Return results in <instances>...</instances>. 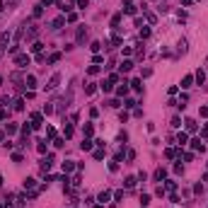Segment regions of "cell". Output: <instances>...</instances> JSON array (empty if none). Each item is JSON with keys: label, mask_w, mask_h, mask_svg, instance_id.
Listing matches in <instances>:
<instances>
[{"label": "cell", "mask_w": 208, "mask_h": 208, "mask_svg": "<svg viewBox=\"0 0 208 208\" xmlns=\"http://www.w3.org/2000/svg\"><path fill=\"white\" fill-rule=\"evenodd\" d=\"M58 58H61V53H51V56H49V63H58Z\"/></svg>", "instance_id": "d4e9b609"}, {"label": "cell", "mask_w": 208, "mask_h": 208, "mask_svg": "<svg viewBox=\"0 0 208 208\" xmlns=\"http://www.w3.org/2000/svg\"><path fill=\"white\" fill-rule=\"evenodd\" d=\"M73 170H75V165H73L70 160H68V162H63V172H65V174H68V172H73Z\"/></svg>", "instance_id": "e0dca14e"}, {"label": "cell", "mask_w": 208, "mask_h": 208, "mask_svg": "<svg viewBox=\"0 0 208 208\" xmlns=\"http://www.w3.org/2000/svg\"><path fill=\"white\" fill-rule=\"evenodd\" d=\"M109 82H111V85L119 82V75H116V73H111V75H109Z\"/></svg>", "instance_id": "60d3db41"}, {"label": "cell", "mask_w": 208, "mask_h": 208, "mask_svg": "<svg viewBox=\"0 0 208 208\" xmlns=\"http://www.w3.org/2000/svg\"><path fill=\"white\" fill-rule=\"evenodd\" d=\"M0 186H3V177H0Z\"/></svg>", "instance_id": "681fc988"}, {"label": "cell", "mask_w": 208, "mask_h": 208, "mask_svg": "<svg viewBox=\"0 0 208 208\" xmlns=\"http://www.w3.org/2000/svg\"><path fill=\"white\" fill-rule=\"evenodd\" d=\"M44 114H46V116H49V114H53V106H51V104H46V106H44Z\"/></svg>", "instance_id": "b9f144b4"}, {"label": "cell", "mask_w": 208, "mask_h": 208, "mask_svg": "<svg viewBox=\"0 0 208 208\" xmlns=\"http://www.w3.org/2000/svg\"><path fill=\"white\" fill-rule=\"evenodd\" d=\"M124 106H126V109H131V106H136V102H133V99H126Z\"/></svg>", "instance_id": "74e56055"}, {"label": "cell", "mask_w": 208, "mask_h": 208, "mask_svg": "<svg viewBox=\"0 0 208 208\" xmlns=\"http://www.w3.org/2000/svg\"><path fill=\"white\" fill-rule=\"evenodd\" d=\"M85 39H87V32L80 29V32H78V44H85Z\"/></svg>", "instance_id": "2e32d148"}, {"label": "cell", "mask_w": 208, "mask_h": 208, "mask_svg": "<svg viewBox=\"0 0 208 208\" xmlns=\"http://www.w3.org/2000/svg\"><path fill=\"white\" fill-rule=\"evenodd\" d=\"M58 82H61V73H53L51 80H49V85H46V90H56Z\"/></svg>", "instance_id": "7a4b0ae2"}, {"label": "cell", "mask_w": 208, "mask_h": 208, "mask_svg": "<svg viewBox=\"0 0 208 208\" xmlns=\"http://www.w3.org/2000/svg\"><path fill=\"white\" fill-rule=\"evenodd\" d=\"M15 109H17V111L24 109V102H22V99H17V102H15Z\"/></svg>", "instance_id": "d6a6232c"}, {"label": "cell", "mask_w": 208, "mask_h": 208, "mask_svg": "<svg viewBox=\"0 0 208 208\" xmlns=\"http://www.w3.org/2000/svg\"><path fill=\"white\" fill-rule=\"evenodd\" d=\"M186 140H189V133H179V136H177V143L179 145H186Z\"/></svg>", "instance_id": "4fadbf2b"}, {"label": "cell", "mask_w": 208, "mask_h": 208, "mask_svg": "<svg viewBox=\"0 0 208 208\" xmlns=\"http://www.w3.org/2000/svg\"><path fill=\"white\" fill-rule=\"evenodd\" d=\"M102 90H104V92H111V82H109V80H106V82H102Z\"/></svg>", "instance_id": "836d02e7"}, {"label": "cell", "mask_w": 208, "mask_h": 208, "mask_svg": "<svg viewBox=\"0 0 208 208\" xmlns=\"http://www.w3.org/2000/svg\"><path fill=\"white\" fill-rule=\"evenodd\" d=\"M92 133H95V126H92V124H85V136H92Z\"/></svg>", "instance_id": "7402d4cb"}, {"label": "cell", "mask_w": 208, "mask_h": 208, "mask_svg": "<svg viewBox=\"0 0 208 208\" xmlns=\"http://www.w3.org/2000/svg\"><path fill=\"white\" fill-rule=\"evenodd\" d=\"M140 203H143V208L150 203V196H148V194H143V196H140Z\"/></svg>", "instance_id": "83f0119b"}, {"label": "cell", "mask_w": 208, "mask_h": 208, "mask_svg": "<svg viewBox=\"0 0 208 208\" xmlns=\"http://www.w3.org/2000/svg\"><path fill=\"white\" fill-rule=\"evenodd\" d=\"M186 133H196V128H198V126H196V121H194V119H186Z\"/></svg>", "instance_id": "8992f818"}, {"label": "cell", "mask_w": 208, "mask_h": 208, "mask_svg": "<svg viewBox=\"0 0 208 208\" xmlns=\"http://www.w3.org/2000/svg\"><path fill=\"white\" fill-rule=\"evenodd\" d=\"M119 22H121V15H114V17H111V27H116Z\"/></svg>", "instance_id": "1f68e13d"}, {"label": "cell", "mask_w": 208, "mask_h": 208, "mask_svg": "<svg viewBox=\"0 0 208 208\" xmlns=\"http://www.w3.org/2000/svg\"><path fill=\"white\" fill-rule=\"evenodd\" d=\"M167 189L174 191V189H177V182H172V179H170V182H167Z\"/></svg>", "instance_id": "f35d334b"}, {"label": "cell", "mask_w": 208, "mask_h": 208, "mask_svg": "<svg viewBox=\"0 0 208 208\" xmlns=\"http://www.w3.org/2000/svg\"><path fill=\"white\" fill-rule=\"evenodd\" d=\"M0 85H3V78H0Z\"/></svg>", "instance_id": "f907efd6"}, {"label": "cell", "mask_w": 208, "mask_h": 208, "mask_svg": "<svg viewBox=\"0 0 208 208\" xmlns=\"http://www.w3.org/2000/svg\"><path fill=\"white\" fill-rule=\"evenodd\" d=\"M109 170H111V172H116V170H119V162H116V160H114V162H109Z\"/></svg>", "instance_id": "7bdbcfd3"}, {"label": "cell", "mask_w": 208, "mask_h": 208, "mask_svg": "<svg viewBox=\"0 0 208 208\" xmlns=\"http://www.w3.org/2000/svg\"><path fill=\"white\" fill-rule=\"evenodd\" d=\"M201 136H203V138H208V126H206L203 131H201Z\"/></svg>", "instance_id": "7dc6e473"}, {"label": "cell", "mask_w": 208, "mask_h": 208, "mask_svg": "<svg viewBox=\"0 0 208 208\" xmlns=\"http://www.w3.org/2000/svg\"><path fill=\"white\" fill-rule=\"evenodd\" d=\"M201 116H208V106H201Z\"/></svg>", "instance_id": "f6af8a7d"}, {"label": "cell", "mask_w": 208, "mask_h": 208, "mask_svg": "<svg viewBox=\"0 0 208 208\" xmlns=\"http://www.w3.org/2000/svg\"><path fill=\"white\" fill-rule=\"evenodd\" d=\"M63 24H65V19H63V17H56V19L51 22V27H53V29H61Z\"/></svg>", "instance_id": "8fae6325"}, {"label": "cell", "mask_w": 208, "mask_h": 208, "mask_svg": "<svg viewBox=\"0 0 208 208\" xmlns=\"http://www.w3.org/2000/svg\"><path fill=\"white\" fill-rule=\"evenodd\" d=\"M87 73H90V75H97L99 68H97V65H90V70H87Z\"/></svg>", "instance_id": "8d00e7d4"}, {"label": "cell", "mask_w": 208, "mask_h": 208, "mask_svg": "<svg viewBox=\"0 0 208 208\" xmlns=\"http://www.w3.org/2000/svg\"><path fill=\"white\" fill-rule=\"evenodd\" d=\"M114 198H116V201H121V198H124V191H121V189H119V191H114Z\"/></svg>", "instance_id": "d590c367"}, {"label": "cell", "mask_w": 208, "mask_h": 208, "mask_svg": "<svg viewBox=\"0 0 208 208\" xmlns=\"http://www.w3.org/2000/svg\"><path fill=\"white\" fill-rule=\"evenodd\" d=\"M194 80H196L198 85H203V82H206V73H203V70H196V75H194Z\"/></svg>", "instance_id": "30bf717a"}, {"label": "cell", "mask_w": 208, "mask_h": 208, "mask_svg": "<svg viewBox=\"0 0 208 208\" xmlns=\"http://www.w3.org/2000/svg\"><path fill=\"white\" fill-rule=\"evenodd\" d=\"M41 121H44V114H32V131L41 128Z\"/></svg>", "instance_id": "3957f363"}, {"label": "cell", "mask_w": 208, "mask_h": 208, "mask_svg": "<svg viewBox=\"0 0 208 208\" xmlns=\"http://www.w3.org/2000/svg\"><path fill=\"white\" fill-rule=\"evenodd\" d=\"M191 145H194V150H201V152L206 150V145L201 143V138H194V140H191Z\"/></svg>", "instance_id": "9c48e42d"}, {"label": "cell", "mask_w": 208, "mask_h": 208, "mask_svg": "<svg viewBox=\"0 0 208 208\" xmlns=\"http://www.w3.org/2000/svg\"><path fill=\"white\" fill-rule=\"evenodd\" d=\"M24 85L29 87V90H34V87H36V78H34V75H27V80H24Z\"/></svg>", "instance_id": "ba28073f"}, {"label": "cell", "mask_w": 208, "mask_h": 208, "mask_svg": "<svg viewBox=\"0 0 208 208\" xmlns=\"http://www.w3.org/2000/svg\"><path fill=\"white\" fill-rule=\"evenodd\" d=\"M5 131H8V136H12V133L17 131V126H15V124H8V126H5Z\"/></svg>", "instance_id": "cb8c5ba5"}, {"label": "cell", "mask_w": 208, "mask_h": 208, "mask_svg": "<svg viewBox=\"0 0 208 208\" xmlns=\"http://www.w3.org/2000/svg\"><path fill=\"white\" fill-rule=\"evenodd\" d=\"M80 148H82V150H92V140H82V145H80Z\"/></svg>", "instance_id": "484cf974"}, {"label": "cell", "mask_w": 208, "mask_h": 208, "mask_svg": "<svg viewBox=\"0 0 208 208\" xmlns=\"http://www.w3.org/2000/svg\"><path fill=\"white\" fill-rule=\"evenodd\" d=\"M109 198H111V194H109V191H102V194L97 196V201H99L102 206H104V203H109Z\"/></svg>", "instance_id": "52a82bcc"}, {"label": "cell", "mask_w": 208, "mask_h": 208, "mask_svg": "<svg viewBox=\"0 0 208 208\" xmlns=\"http://www.w3.org/2000/svg\"><path fill=\"white\" fill-rule=\"evenodd\" d=\"M104 157V150H102V148H99V150H95V160H102Z\"/></svg>", "instance_id": "e575fe53"}, {"label": "cell", "mask_w": 208, "mask_h": 208, "mask_svg": "<svg viewBox=\"0 0 208 208\" xmlns=\"http://www.w3.org/2000/svg\"><path fill=\"white\" fill-rule=\"evenodd\" d=\"M8 44H10V34H8V32H5V34L0 36V53H3L5 49H8Z\"/></svg>", "instance_id": "277c9868"}, {"label": "cell", "mask_w": 208, "mask_h": 208, "mask_svg": "<svg viewBox=\"0 0 208 208\" xmlns=\"http://www.w3.org/2000/svg\"><path fill=\"white\" fill-rule=\"evenodd\" d=\"M131 68H133V61H124L121 63V73H128Z\"/></svg>", "instance_id": "9a60e30c"}, {"label": "cell", "mask_w": 208, "mask_h": 208, "mask_svg": "<svg viewBox=\"0 0 208 208\" xmlns=\"http://www.w3.org/2000/svg\"><path fill=\"white\" fill-rule=\"evenodd\" d=\"M90 49H92V51H95V53H97L99 49H102V44H99V41H95V44H92V46H90Z\"/></svg>", "instance_id": "ab89813d"}, {"label": "cell", "mask_w": 208, "mask_h": 208, "mask_svg": "<svg viewBox=\"0 0 208 208\" xmlns=\"http://www.w3.org/2000/svg\"><path fill=\"white\" fill-rule=\"evenodd\" d=\"M172 126H174V128H179V126H182V119L174 116V119H172Z\"/></svg>", "instance_id": "4dcf8cb0"}, {"label": "cell", "mask_w": 208, "mask_h": 208, "mask_svg": "<svg viewBox=\"0 0 208 208\" xmlns=\"http://www.w3.org/2000/svg\"><path fill=\"white\" fill-rule=\"evenodd\" d=\"M63 136H65V138H70V136H73V126H70V124H68V126H63Z\"/></svg>", "instance_id": "44dd1931"}, {"label": "cell", "mask_w": 208, "mask_h": 208, "mask_svg": "<svg viewBox=\"0 0 208 208\" xmlns=\"http://www.w3.org/2000/svg\"><path fill=\"white\" fill-rule=\"evenodd\" d=\"M136 186V177H126V189H133Z\"/></svg>", "instance_id": "d6986e66"}, {"label": "cell", "mask_w": 208, "mask_h": 208, "mask_svg": "<svg viewBox=\"0 0 208 208\" xmlns=\"http://www.w3.org/2000/svg\"><path fill=\"white\" fill-rule=\"evenodd\" d=\"M191 82H194V75H186V78L182 80V87H184V90H189V87H191Z\"/></svg>", "instance_id": "7c38bea8"}, {"label": "cell", "mask_w": 208, "mask_h": 208, "mask_svg": "<svg viewBox=\"0 0 208 208\" xmlns=\"http://www.w3.org/2000/svg\"><path fill=\"white\" fill-rule=\"evenodd\" d=\"M131 87H133L136 92H140V90H143V85H140V80H133V82H131Z\"/></svg>", "instance_id": "603a6c76"}, {"label": "cell", "mask_w": 208, "mask_h": 208, "mask_svg": "<svg viewBox=\"0 0 208 208\" xmlns=\"http://www.w3.org/2000/svg\"><path fill=\"white\" fill-rule=\"evenodd\" d=\"M5 116H8V111H5V109H0V121H3Z\"/></svg>", "instance_id": "bcb514c9"}, {"label": "cell", "mask_w": 208, "mask_h": 208, "mask_svg": "<svg viewBox=\"0 0 208 208\" xmlns=\"http://www.w3.org/2000/svg\"><path fill=\"white\" fill-rule=\"evenodd\" d=\"M15 63L19 65V68H27V65L32 63V58H29V53H19V56H15Z\"/></svg>", "instance_id": "6da1fadb"}, {"label": "cell", "mask_w": 208, "mask_h": 208, "mask_svg": "<svg viewBox=\"0 0 208 208\" xmlns=\"http://www.w3.org/2000/svg\"><path fill=\"white\" fill-rule=\"evenodd\" d=\"M150 36V27H140V39H148Z\"/></svg>", "instance_id": "ac0fdd59"}, {"label": "cell", "mask_w": 208, "mask_h": 208, "mask_svg": "<svg viewBox=\"0 0 208 208\" xmlns=\"http://www.w3.org/2000/svg\"><path fill=\"white\" fill-rule=\"evenodd\" d=\"M36 150H39V152H46V140H39V145H36Z\"/></svg>", "instance_id": "4316f807"}, {"label": "cell", "mask_w": 208, "mask_h": 208, "mask_svg": "<svg viewBox=\"0 0 208 208\" xmlns=\"http://www.w3.org/2000/svg\"><path fill=\"white\" fill-rule=\"evenodd\" d=\"M53 3V0H41V5H51Z\"/></svg>", "instance_id": "c3c4849f"}, {"label": "cell", "mask_w": 208, "mask_h": 208, "mask_svg": "<svg viewBox=\"0 0 208 208\" xmlns=\"http://www.w3.org/2000/svg\"><path fill=\"white\" fill-rule=\"evenodd\" d=\"M128 85H131V82H126V80H124V85H119L116 95H119V97H126V95H128Z\"/></svg>", "instance_id": "5b68a950"}, {"label": "cell", "mask_w": 208, "mask_h": 208, "mask_svg": "<svg viewBox=\"0 0 208 208\" xmlns=\"http://www.w3.org/2000/svg\"><path fill=\"white\" fill-rule=\"evenodd\" d=\"M165 174H167V170H165V167H160V170L155 172V182H160V179H165Z\"/></svg>", "instance_id": "5bb4252c"}, {"label": "cell", "mask_w": 208, "mask_h": 208, "mask_svg": "<svg viewBox=\"0 0 208 208\" xmlns=\"http://www.w3.org/2000/svg\"><path fill=\"white\" fill-rule=\"evenodd\" d=\"M12 162H22V152H12Z\"/></svg>", "instance_id": "f1b7e54d"}, {"label": "cell", "mask_w": 208, "mask_h": 208, "mask_svg": "<svg viewBox=\"0 0 208 208\" xmlns=\"http://www.w3.org/2000/svg\"><path fill=\"white\" fill-rule=\"evenodd\" d=\"M24 189H34V179H24Z\"/></svg>", "instance_id": "f546056e"}, {"label": "cell", "mask_w": 208, "mask_h": 208, "mask_svg": "<svg viewBox=\"0 0 208 208\" xmlns=\"http://www.w3.org/2000/svg\"><path fill=\"white\" fill-rule=\"evenodd\" d=\"M78 8H80V10H85V8H87V0H78Z\"/></svg>", "instance_id": "ee69618b"}, {"label": "cell", "mask_w": 208, "mask_h": 208, "mask_svg": "<svg viewBox=\"0 0 208 208\" xmlns=\"http://www.w3.org/2000/svg\"><path fill=\"white\" fill-rule=\"evenodd\" d=\"M32 15H34V17H41V15H44V5H36V8H34V12H32Z\"/></svg>", "instance_id": "ffe728a7"}]
</instances>
